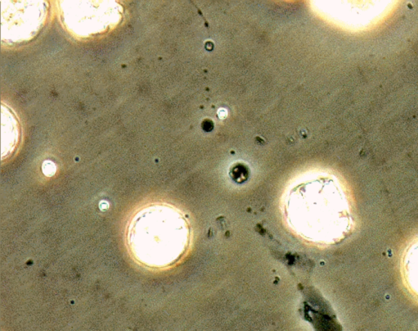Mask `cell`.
<instances>
[{
  "mask_svg": "<svg viewBox=\"0 0 418 331\" xmlns=\"http://www.w3.org/2000/svg\"><path fill=\"white\" fill-rule=\"evenodd\" d=\"M281 209L292 232L311 243L336 245L354 228L348 196L332 174L314 172L295 180L282 195Z\"/></svg>",
  "mask_w": 418,
  "mask_h": 331,
  "instance_id": "1",
  "label": "cell"
},
{
  "mask_svg": "<svg viewBox=\"0 0 418 331\" xmlns=\"http://www.w3.org/2000/svg\"><path fill=\"white\" fill-rule=\"evenodd\" d=\"M192 230L181 210L167 203L143 207L126 229L128 250L134 260L153 269L169 268L187 253Z\"/></svg>",
  "mask_w": 418,
  "mask_h": 331,
  "instance_id": "2",
  "label": "cell"
},
{
  "mask_svg": "<svg viewBox=\"0 0 418 331\" xmlns=\"http://www.w3.org/2000/svg\"><path fill=\"white\" fill-rule=\"evenodd\" d=\"M61 21L70 34L89 38L116 27L123 7L116 1H61Z\"/></svg>",
  "mask_w": 418,
  "mask_h": 331,
  "instance_id": "3",
  "label": "cell"
},
{
  "mask_svg": "<svg viewBox=\"0 0 418 331\" xmlns=\"http://www.w3.org/2000/svg\"><path fill=\"white\" fill-rule=\"evenodd\" d=\"M45 1H1L2 42L16 44L34 38L45 23L48 12Z\"/></svg>",
  "mask_w": 418,
  "mask_h": 331,
  "instance_id": "4",
  "label": "cell"
},
{
  "mask_svg": "<svg viewBox=\"0 0 418 331\" xmlns=\"http://www.w3.org/2000/svg\"><path fill=\"white\" fill-rule=\"evenodd\" d=\"M401 269L407 288L418 297V237L414 239L405 250Z\"/></svg>",
  "mask_w": 418,
  "mask_h": 331,
  "instance_id": "5",
  "label": "cell"
},
{
  "mask_svg": "<svg viewBox=\"0 0 418 331\" xmlns=\"http://www.w3.org/2000/svg\"><path fill=\"white\" fill-rule=\"evenodd\" d=\"M2 127L6 129V133L2 132V138H4V136L7 137L4 141L2 142V147L6 143V147L2 149V153H4V150L6 149L7 150L6 156H7L12 153L14 149L16 148L19 136L17 122L16 121L13 113H11L9 110H6V122H4V120L2 119Z\"/></svg>",
  "mask_w": 418,
  "mask_h": 331,
  "instance_id": "6",
  "label": "cell"
},
{
  "mask_svg": "<svg viewBox=\"0 0 418 331\" xmlns=\"http://www.w3.org/2000/svg\"><path fill=\"white\" fill-rule=\"evenodd\" d=\"M43 173L47 176H53V174L56 172L54 163L51 161H45L43 165Z\"/></svg>",
  "mask_w": 418,
  "mask_h": 331,
  "instance_id": "7",
  "label": "cell"
},
{
  "mask_svg": "<svg viewBox=\"0 0 418 331\" xmlns=\"http://www.w3.org/2000/svg\"><path fill=\"white\" fill-rule=\"evenodd\" d=\"M239 170H242L244 171V167H240V165H238L237 167H235L233 169V172H232V175H231V177H233V176H236L237 174H239ZM240 173H241V171H240ZM243 175H240V178H239V182H244L246 180L247 177L246 176H249V172H248V170L246 171H243Z\"/></svg>",
  "mask_w": 418,
  "mask_h": 331,
  "instance_id": "8",
  "label": "cell"
}]
</instances>
